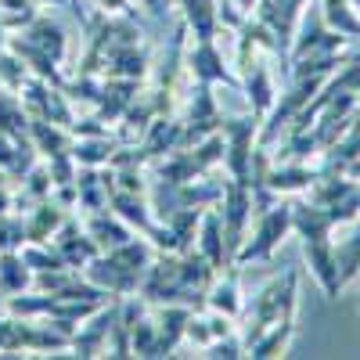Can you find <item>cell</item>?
<instances>
[{"label": "cell", "mask_w": 360, "mask_h": 360, "mask_svg": "<svg viewBox=\"0 0 360 360\" xmlns=\"http://www.w3.org/2000/svg\"><path fill=\"white\" fill-rule=\"evenodd\" d=\"M217 270L198 249L188 252H155L152 266L137 288V295L152 307L162 303H176V307H191V310H205V292L213 285Z\"/></svg>", "instance_id": "cell-1"}, {"label": "cell", "mask_w": 360, "mask_h": 360, "mask_svg": "<svg viewBox=\"0 0 360 360\" xmlns=\"http://www.w3.org/2000/svg\"><path fill=\"white\" fill-rule=\"evenodd\" d=\"M342 224V217L328 205H317L310 198H292V231L303 238L310 274L324 288V295H339V278H335V242L332 231Z\"/></svg>", "instance_id": "cell-2"}, {"label": "cell", "mask_w": 360, "mask_h": 360, "mask_svg": "<svg viewBox=\"0 0 360 360\" xmlns=\"http://www.w3.org/2000/svg\"><path fill=\"white\" fill-rule=\"evenodd\" d=\"M155 245L148 238H130V242L115 245V249H101L94 259L83 266V278L90 285L105 288L108 295H134L148 274V266L155 259Z\"/></svg>", "instance_id": "cell-3"}, {"label": "cell", "mask_w": 360, "mask_h": 360, "mask_svg": "<svg viewBox=\"0 0 360 360\" xmlns=\"http://www.w3.org/2000/svg\"><path fill=\"white\" fill-rule=\"evenodd\" d=\"M295 310H299V270H285V278L270 281L266 288H259L249 303H242V314H238L234 324L238 335H242L245 349L266 332L270 324L278 321H295Z\"/></svg>", "instance_id": "cell-4"}, {"label": "cell", "mask_w": 360, "mask_h": 360, "mask_svg": "<svg viewBox=\"0 0 360 360\" xmlns=\"http://www.w3.org/2000/svg\"><path fill=\"white\" fill-rule=\"evenodd\" d=\"M292 231V198H278L270 209H263V213L256 217V227L252 234H245L242 249H238L234 263L245 266V263H263L274 256V249L285 242V234Z\"/></svg>", "instance_id": "cell-5"}, {"label": "cell", "mask_w": 360, "mask_h": 360, "mask_svg": "<svg viewBox=\"0 0 360 360\" xmlns=\"http://www.w3.org/2000/svg\"><path fill=\"white\" fill-rule=\"evenodd\" d=\"M259 123L252 112L249 115H224L220 119V134H224V166L231 180L249 184L252 176V152H256V137H259Z\"/></svg>", "instance_id": "cell-6"}, {"label": "cell", "mask_w": 360, "mask_h": 360, "mask_svg": "<svg viewBox=\"0 0 360 360\" xmlns=\"http://www.w3.org/2000/svg\"><path fill=\"white\" fill-rule=\"evenodd\" d=\"M72 335L58 324H33V317H0V353H25V349H69Z\"/></svg>", "instance_id": "cell-7"}, {"label": "cell", "mask_w": 360, "mask_h": 360, "mask_svg": "<svg viewBox=\"0 0 360 360\" xmlns=\"http://www.w3.org/2000/svg\"><path fill=\"white\" fill-rule=\"evenodd\" d=\"M217 213H220V224H224L227 259L234 263L238 249H242L245 234H249V220H252V191H249V184L224 176V191H220V202H217Z\"/></svg>", "instance_id": "cell-8"}, {"label": "cell", "mask_w": 360, "mask_h": 360, "mask_svg": "<svg viewBox=\"0 0 360 360\" xmlns=\"http://www.w3.org/2000/svg\"><path fill=\"white\" fill-rule=\"evenodd\" d=\"M310 0H256V8L249 11L252 18H259L270 37L278 44V62H281V83L288 76V51H292V37L299 29V18H303V8Z\"/></svg>", "instance_id": "cell-9"}, {"label": "cell", "mask_w": 360, "mask_h": 360, "mask_svg": "<svg viewBox=\"0 0 360 360\" xmlns=\"http://www.w3.org/2000/svg\"><path fill=\"white\" fill-rule=\"evenodd\" d=\"M18 98H22V105H25L29 119H51V123L69 127V130H72L76 112H72V101L65 98V90L51 86V83H47V79H40V76H29Z\"/></svg>", "instance_id": "cell-10"}, {"label": "cell", "mask_w": 360, "mask_h": 360, "mask_svg": "<svg viewBox=\"0 0 360 360\" xmlns=\"http://www.w3.org/2000/svg\"><path fill=\"white\" fill-rule=\"evenodd\" d=\"M119 307H123V295L108 299L105 307H98L90 317H83L76 324V332H72L69 349L76 356H101V353H108V339H112V328L119 321Z\"/></svg>", "instance_id": "cell-11"}, {"label": "cell", "mask_w": 360, "mask_h": 360, "mask_svg": "<svg viewBox=\"0 0 360 360\" xmlns=\"http://www.w3.org/2000/svg\"><path fill=\"white\" fill-rule=\"evenodd\" d=\"M307 198L317 205H328L342 217V224L360 217V180L349 173H332V176H317L307 188Z\"/></svg>", "instance_id": "cell-12"}, {"label": "cell", "mask_w": 360, "mask_h": 360, "mask_svg": "<svg viewBox=\"0 0 360 360\" xmlns=\"http://www.w3.org/2000/svg\"><path fill=\"white\" fill-rule=\"evenodd\" d=\"M349 37L335 33L332 25L324 22V15L310 11L307 18H299V29L292 37V51H288V62L292 58H310V54H339L346 51Z\"/></svg>", "instance_id": "cell-13"}, {"label": "cell", "mask_w": 360, "mask_h": 360, "mask_svg": "<svg viewBox=\"0 0 360 360\" xmlns=\"http://www.w3.org/2000/svg\"><path fill=\"white\" fill-rule=\"evenodd\" d=\"M220 119H224V112H220V105L213 98V83H195L188 112H184V148L205 141L209 134H217Z\"/></svg>", "instance_id": "cell-14"}, {"label": "cell", "mask_w": 360, "mask_h": 360, "mask_svg": "<svg viewBox=\"0 0 360 360\" xmlns=\"http://www.w3.org/2000/svg\"><path fill=\"white\" fill-rule=\"evenodd\" d=\"M184 69L195 76V83H224L231 90H242V79L238 72H231L224 65V54L217 47V40H195L191 51H184Z\"/></svg>", "instance_id": "cell-15"}, {"label": "cell", "mask_w": 360, "mask_h": 360, "mask_svg": "<svg viewBox=\"0 0 360 360\" xmlns=\"http://www.w3.org/2000/svg\"><path fill=\"white\" fill-rule=\"evenodd\" d=\"M184 148V115H155L152 123L144 127L141 141H137V152L148 159V162H155L169 152H180Z\"/></svg>", "instance_id": "cell-16"}, {"label": "cell", "mask_w": 360, "mask_h": 360, "mask_svg": "<svg viewBox=\"0 0 360 360\" xmlns=\"http://www.w3.org/2000/svg\"><path fill=\"white\" fill-rule=\"evenodd\" d=\"M51 245L62 252V259L72 266V270H83L90 259H94L101 249H98V242L86 234V227H79V220L76 217H65V224L58 227L54 234H51Z\"/></svg>", "instance_id": "cell-17"}, {"label": "cell", "mask_w": 360, "mask_h": 360, "mask_svg": "<svg viewBox=\"0 0 360 360\" xmlns=\"http://www.w3.org/2000/svg\"><path fill=\"white\" fill-rule=\"evenodd\" d=\"M242 303H245V295H242V266L231 263V266L217 270L213 285H209V292H205V310H217V314H227V317L238 321Z\"/></svg>", "instance_id": "cell-18"}, {"label": "cell", "mask_w": 360, "mask_h": 360, "mask_svg": "<svg viewBox=\"0 0 360 360\" xmlns=\"http://www.w3.org/2000/svg\"><path fill=\"white\" fill-rule=\"evenodd\" d=\"M191 307H176V303H162L155 307L152 321H155V356H169L180 342H184V328L191 321Z\"/></svg>", "instance_id": "cell-19"}, {"label": "cell", "mask_w": 360, "mask_h": 360, "mask_svg": "<svg viewBox=\"0 0 360 360\" xmlns=\"http://www.w3.org/2000/svg\"><path fill=\"white\" fill-rule=\"evenodd\" d=\"M317 176H321V169L314 162H295V159H270V169H266V180L278 195L307 191Z\"/></svg>", "instance_id": "cell-20"}, {"label": "cell", "mask_w": 360, "mask_h": 360, "mask_svg": "<svg viewBox=\"0 0 360 360\" xmlns=\"http://www.w3.org/2000/svg\"><path fill=\"white\" fill-rule=\"evenodd\" d=\"M65 217H69V209L58 202L54 195L51 198H44V202H37L33 209H29V217H22V224H25V242H51V234L65 224Z\"/></svg>", "instance_id": "cell-21"}, {"label": "cell", "mask_w": 360, "mask_h": 360, "mask_svg": "<svg viewBox=\"0 0 360 360\" xmlns=\"http://www.w3.org/2000/svg\"><path fill=\"white\" fill-rule=\"evenodd\" d=\"M195 249L213 263V270H224L231 266L227 259V245H224V224H220V213L213 205L202 209V220H198V234H195Z\"/></svg>", "instance_id": "cell-22"}, {"label": "cell", "mask_w": 360, "mask_h": 360, "mask_svg": "<svg viewBox=\"0 0 360 360\" xmlns=\"http://www.w3.org/2000/svg\"><path fill=\"white\" fill-rule=\"evenodd\" d=\"M180 18H184L188 33H195V40H217L220 37V4L217 0H176Z\"/></svg>", "instance_id": "cell-23"}, {"label": "cell", "mask_w": 360, "mask_h": 360, "mask_svg": "<svg viewBox=\"0 0 360 360\" xmlns=\"http://www.w3.org/2000/svg\"><path fill=\"white\" fill-rule=\"evenodd\" d=\"M76 209H83V213L108 209V169L105 166L76 169Z\"/></svg>", "instance_id": "cell-24"}, {"label": "cell", "mask_w": 360, "mask_h": 360, "mask_svg": "<svg viewBox=\"0 0 360 360\" xmlns=\"http://www.w3.org/2000/svg\"><path fill=\"white\" fill-rule=\"evenodd\" d=\"M18 33H22L29 44H37L40 51H47V54L54 58L58 65L65 62V47H69V37H65V29L58 25L51 15H40V11H37V18L29 22L25 29H18Z\"/></svg>", "instance_id": "cell-25"}, {"label": "cell", "mask_w": 360, "mask_h": 360, "mask_svg": "<svg viewBox=\"0 0 360 360\" xmlns=\"http://www.w3.org/2000/svg\"><path fill=\"white\" fill-rule=\"evenodd\" d=\"M29 137H33L37 152L44 159H58V155H72V130L58 127L51 119H29Z\"/></svg>", "instance_id": "cell-26"}, {"label": "cell", "mask_w": 360, "mask_h": 360, "mask_svg": "<svg viewBox=\"0 0 360 360\" xmlns=\"http://www.w3.org/2000/svg\"><path fill=\"white\" fill-rule=\"evenodd\" d=\"M86 234L98 242V249H115V245H123L134 238L130 224L127 220H119L112 209H98V213H86Z\"/></svg>", "instance_id": "cell-27"}, {"label": "cell", "mask_w": 360, "mask_h": 360, "mask_svg": "<svg viewBox=\"0 0 360 360\" xmlns=\"http://www.w3.org/2000/svg\"><path fill=\"white\" fill-rule=\"evenodd\" d=\"M119 144L123 141L108 130L105 134H86V137L72 141V159H76V166H108Z\"/></svg>", "instance_id": "cell-28"}, {"label": "cell", "mask_w": 360, "mask_h": 360, "mask_svg": "<svg viewBox=\"0 0 360 360\" xmlns=\"http://www.w3.org/2000/svg\"><path fill=\"white\" fill-rule=\"evenodd\" d=\"M33 288V266L22 259L18 249L0 252V292L4 295H18Z\"/></svg>", "instance_id": "cell-29"}, {"label": "cell", "mask_w": 360, "mask_h": 360, "mask_svg": "<svg viewBox=\"0 0 360 360\" xmlns=\"http://www.w3.org/2000/svg\"><path fill=\"white\" fill-rule=\"evenodd\" d=\"M51 191H54V184H51V169H47V162L40 166H33L22 180H18V191H15V209L22 213V209H33L37 202H44V198H51Z\"/></svg>", "instance_id": "cell-30"}, {"label": "cell", "mask_w": 360, "mask_h": 360, "mask_svg": "<svg viewBox=\"0 0 360 360\" xmlns=\"http://www.w3.org/2000/svg\"><path fill=\"white\" fill-rule=\"evenodd\" d=\"M353 231L335 245V278H339V288H346L356 274H360V217L349 220Z\"/></svg>", "instance_id": "cell-31"}, {"label": "cell", "mask_w": 360, "mask_h": 360, "mask_svg": "<svg viewBox=\"0 0 360 360\" xmlns=\"http://www.w3.org/2000/svg\"><path fill=\"white\" fill-rule=\"evenodd\" d=\"M0 130L11 137H29V112L15 90L0 86Z\"/></svg>", "instance_id": "cell-32"}, {"label": "cell", "mask_w": 360, "mask_h": 360, "mask_svg": "<svg viewBox=\"0 0 360 360\" xmlns=\"http://www.w3.org/2000/svg\"><path fill=\"white\" fill-rule=\"evenodd\" d=\"M321 15H324V22L335 29V33H342V37H360V11L349 4V0H324L321 4Z\"/></svg>", "instance_id": "cell-33"}, {"label": "cell", "mask_w": 360, "mask_h": 360, "mask_svg": "<svg viewBox=\"0 0 360 360\" xmlns=\"http://www.w3.org/2000/svg\"><path fill=\"white\" fill-rule=\"evenodd\" d=\"M29 76H33V72H29V65L4 44V51H0V86H8V90H15V94H22V86H25Z\"/></svg>", "instance_id": "cell-34"}, {"label": "cell", "mask_w": 360, "mask_h": 360, "mask_svg": "<svg viewBox=\"0 0 360 360\" xmlns=\"http://www.w3.org/2000/svg\"><path fill=\"white\" fill-rule=\"evenodd\" d=\"M37 18V0H0V22L8 33H18Z\"/></svg>", "instance_id": "cell-35"}, {"label": "cell", "mask_w": 360, "mask_h": 360, "mask_svg": "<svg viewBox=\"0 0 360 360\" xmlns=\"http://www.w3.org/2000/svg\"><path fill=\"white\" fill-rule=\"evenodd\" d=\"M202 356L209 360H238V356H245V342L238 332H227L220 339H213L209 346H202Z\"/></svg>", "instance_id": "cell-36"}, {"label": "cell", "mask_w": 360, "mask_h": 360, "mask_svg": "<svg viewBox=\"0 0 360 360\" xmlns=\"http://www.w3.org/2000/svg\"><path fill=\"white\" fill-rule=\"evenodd\" d=\"M22 245H25V224H22V213H18V217L0 213V252L22 249Z\"/></svg>", "instance_id": "cell-37"}, {"label": "cell", "mask_w": 360, "mask_h": 360, "mask_svg": "<svg viewBox=\"0 0 360 360\" xmlns=\"http://www.w3.org/2000/svg\"><path fill=\"white\" fill-rule=\"evenodd\" d=\"M134 4H137V8H144V11H148V18L162 25V22H166V18L173 15L176 0H134Z\"/></svg>", "instance_id": "cell-38"}, {"label": "cell", "mask_w": 360, "mask_h": 360, "mask_svg": "<svg viewBox=\"0 0 360 360\" xmlns=\"http://www.w3.org/2000/svg\"><path fill=\"white\" fill-rule=\"evenodd\" d=\"M15 209V191H11V176L0 169V213H11Z\"/></svg>", "instance_id": "cell-39"}, {"label": "cell", "mask_w": 360, "mask_h": 360, "mask_svg": "<svg viewBox=\"0 0 360 360\" xmlns=\"http://www.w3.org/2000/svg\"><path fill=\"white\" fill-rule=\"evenodd\" d=\"M98 8H101L105 15H119V11L130 8V0H98Z\"/></svg>", "instance_id": "cell-40"}, {"label": "cell", "mask_w": 360, "mask_h": 360, "mask_svg": "<svg viewBox=\"0 0 360 360\" xmlns=\"http://www.w3.org/2000/svg\"><path fill=\"white\" fill-rule=\"evenodd\" d=\"M69 8H72V15L79 18V25H86V22H90V15L83 11V0H69Z\"/></svg>", "instance_id": "cell-41"}, {"label": "cell", "mask_w": 360, "mask_h": 360, "mask_svg": "<svg viewBox=\"0 0 360 360\" xmlns=\"http://www.w3.org/2000/svg\"><path fill=\"white\" fill-rule=\"evenodd\" d=\"M256 8V0H238V11H242V15H249Z\"/></svg>", "instance_id": "cell-42"}, {"label": "cell", "mask_w": 360, "mask_h": 360, "mask_svg": "<svg viewBox=\"0 0 360 360\" xmlns=\"http://www.w3.org/2000/svg\"><path fill=\"white\" fill-rule=\"evenodd\" d=\"M37 4H58V8H69V0H37Z\"/></svg>", "instance_id": "cell-43"}, {"label": "cell", "mask_w": 360, "mask_h": 360, "mask_svg": "<svg viewBox=\"0 0 360 360\" xmlns=\"http://www.w3.org/2000/svg\"><path fill=\"white\" fill-rule=\"evenodd\" d=\"M4 44H8V29H4V22H0V51H4Z\"/></svg>", "instance_id": "cell-44"}, {"label": "cell", "mask_w": 360, "mask_h": 360, "mask_svg": "<svg viewBox=\"0 0 360 360\" xmlns=\"http://www.w3.org/2000/svg\"><path fill=\"white\" fill-rule=\"evenodd\" d=\"M349 176H356V180H360V159L353 162V169H349Z\"/></svg>", "instance_id": "cell-45"}, {"label": "cell", "mask_w": 360, "mask_h": 360, "mask_svg": "<svg viewBox=\"0 0 360 360\" xmlns=\"http://www.w3.org/2000/svg\"><path fill=\"white\" fill-rule=\"evenodd\" d=\"M349 4H353V8H356V11H360V0H349Z\"/></svg>", "instance_id": "cell-46"}, {"label": "cell", "mask_w": 360, "mask_h": 360, "mask_svg": "<svg viewBox=\"0 0 360 360\" xmlns=\"http://www.w3.org/2000/svg\"><path fill=\"white\" fill-rule=\"evenodd\" d=\"M356 278H360V274H356ZM356 321H360V310H356Z\"/></svg>", "instance_id": "cell-47"}]
</instances>
